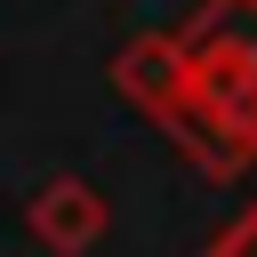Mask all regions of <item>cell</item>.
<instances>
[{
	"label": "cell",
	"instance_id": "4",
	"mask_svg": "<svg viewBox=\"0 0 257 257\" xmlns=\"http://www.w3.org/2000/svg\"><path fill=\"white\" fill-rule=\"evenodd\" d=\"M201 257H257V201L241 209V217H225L217 233H209V249Z\"/></svg>",
	"mask_w": 257,
	"mask_h": 257
},
{
	"label": "cell",
	"instance_id": "2",
	"mask_svg": "<svg viewBox=\"0 0 257 257\" xmlns=\"http://www.w3.org/2000/svg\"><path fill=\"white\" fill-rule=\"evenodd\" d=\"M112 88H120V104H137L161 137H177V128H185V48H177V32H137V40L112 56Z\"/></svg>",
	"mask_w": 257,
	"mask_h": 257
},
{
	"label": "cell",
	"instance_id": "3",
	"mask_svg": "<svg viewBox=\"0 0 257 257\" xmlns=\"http://www.w3.org/2000/svg\"><path fill=\"white\" fill-rule=\"evenodd\" d=\"M24 225H32V241H40L48 257H88V249L104 241V225H112V201H104L88 177H48V185L24 201Z\"/></svg>",
	"mask_w": 257,
	"mask_h": 257
},
{
	"label": "cell",
	"instance_id": "1",
	"mask_svg": "<svg viewBox=\"0 0 257 257\" xmlns=\"http://www.w3.org/2000/svg\"><path fill=\"white\" fill-rule=\"evenodd\" d=\"M177 48H185V128L169 145L225 185L257 161V0L193 8Z\"/></svg>",
	"mask_w": 257,
	"mask_h": 257
}]
</instances>
